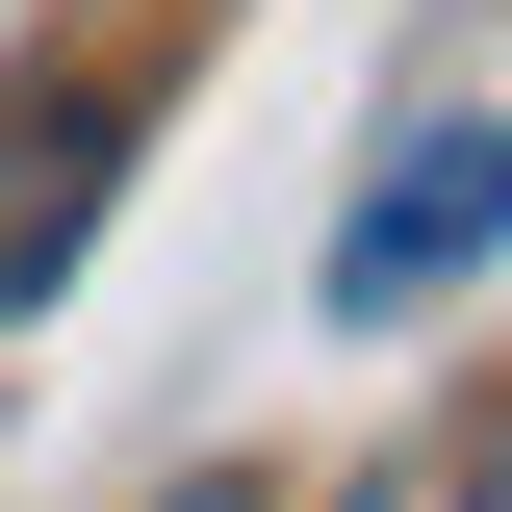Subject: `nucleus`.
Returning a JSON list of instances; mask_svg holds the SVG:
<instances>
[{"instance_id":"obj_2","label":"nucleus","mask_w":512,"mask_h":512,"mask_svg":"<svg viewBox=\"0 0 512 512\" xmlns=\"http://www.w3.org/2000/svg\"><path fill=\"white\" fill-rule=\"evenodd\" d=\"M103 154H128V103H103V77H26V103H0V308H52V282H77Z\"/></svg>"},{"instance_id":"obj_1","label":"nucleus","mask_w":512,"mask_h":512,"mask_svg":"<svg viewBox=\"0 0 512 512\" xmlns=\"http://www.w3.org/2000/svg\"><path fill=\"white\" fill-rule=\"evenodd\" d=\"M487 256H512V128H410V154L333 205V308H359V333H410V308H461Z\"/></svg>"}]
</instances>
